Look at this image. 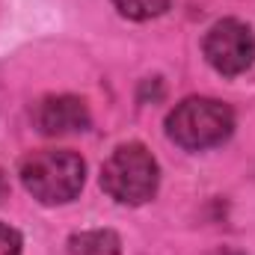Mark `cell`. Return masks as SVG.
I'll return each instance as SVG.
<instances>
[{"instance_id": "8992f818", "label": "cell", "mask_w": 255, "mask_h": 255, "mask_svg": "<svg viewBox=\"0 0 255 255\" xmlns=\"http://www.w3.org/2000/svg\"><path fill=\"white\" fill-rule=\"evenodd\" d=\"M71 255H119L122 244L113 232H83L68 241Z\"/></svg>"}, {"instance_id": "52a82bcc", "label": "cell", "mask_w": 255, "mask_h": 255, "mask_svg": "<svg viewBox=\"0 0 255 255\" xmlns=\"http://www.w3.org/2000/svg\"><path fill=\"white\" fill-rule=\"evenodd\" d=\"M113 6L130 21H148L169 9V0H113Z\"/></svg>"}, {"instance_id": "3957f363", "label": "cell", "mask_w": 255, "mask_h": 255, "mask_svg": "<svg viewBox=\"0 0 255 255\" xmlns=\"http://www.w3.org/2000/svg\"><path fill=\"white\" fill-rule=\"evenodd\" d=\"M157 181H160L157 160L139 142L119 145L101 169V187L122 205L148 202L157 190Z\"/></svg>"}, {"instance_id": "7a4b0ae2", "label": "cell", "mask_w": 255, "mask_h": 255, "mask_svg": "<svg viewBox=\"0 0 255 255\" xmlns=\"http://www.w3.org/2000/svg\"><path fill=\"white\" fill-rule=\"evenodd\" d=\"M232 130H235V113L229 104L217 98H187L166 119L169 139H175L181 148H190V151L214 148L226 142Z\"/></svg>"}, {"instance_id": "6da1fadb", "label": "cell", "mask_w": 255, "mask_h": 255, "mask_svg": "<svg viewBox=\"0 0 255 255\" xmlns=\"http://www.w3.org/2000/svg\"><path fill=\"white\" fill-rule=\"evenodd\" d=\"M86 178V166L74 151L65 148H45L30 154L21 163V181L33 199L45 205H63L71 202Z\"/></svg>"}, {"instance_id": "5b68a950", "label": "cell", "mask_w": 255, "mask_h": 255, "mask_svg": "<svg viewBox=\"0 0 255 255\" xmlns=\"http://www.w3.org/2000/svg\"><path fill=\"white\" fill-rule=\"evenodd\" d=\"M33 125L45 136L80 133L89 128V110L74 95H48L33 107Z\"/></svg>"}, {"instance_id": "ba28073f", "label": "cell", "mask_w": 255, "mask_h": 255, "mask_svg": "<svg viewBox=\"0 0 255 255\" xmlns=\"http://www.w3.org/2000/svg\"><path fill=\"white\" fill-rule=\"evenodd\" d=\"M0 255H21V235L0 223Z\"/></svg>"}, {"instance_id": "277c9868", "label": "cell", "mask_w": 255, "mask_h": 255, "mask_svg": "<svg viewBox=\"0 0 255 255\" xmlns=\"http://www.w3.org/2000/svg\"><path fill=\"white\" fill-rule=\"evenodd\" d=\"M205 57L220 74H244L255 63V33L235 18L217 21L205 36Z\"/></svg>"}, {"instance_id": "9c48e42d", "label": "cell", "mask_w": 255, "mask_h": 255, "mask_svg": "<svg viewBox=\"0 0 255 255\" xmlns=\"http://www.w3.org/2000/svg\"><path fill=\"white\" fill-rule=\"evenodd\" d=\"M211 255H241V253H235V250H217V253H211Z\"/></svg>"}]
</instances>
